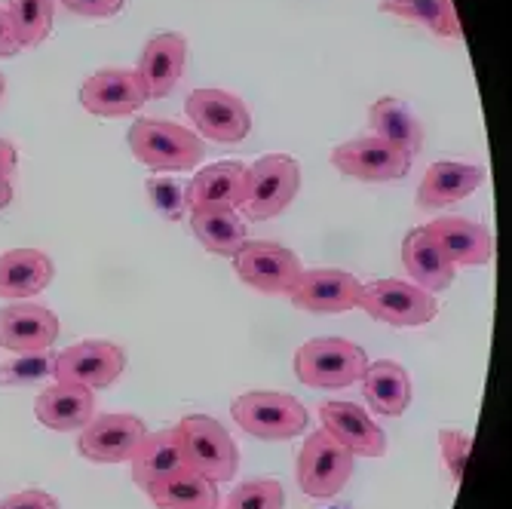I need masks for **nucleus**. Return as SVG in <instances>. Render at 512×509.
I'll list each match as a JSON object with an SVG mask.
<instances>
[{
  "label": "nucleus",
  "mask_w": 512,
  "mask_h": 509,
  "mask_svg": "<svg viewBox=\"0 0 512 509\" xmlns=\"http://www.w3.org/2000/svg\"><path fill=\"white\" fill-rule=\"evenodd\" d=\"M126 142L132 157L154 172H188L206 157L203 138L172 120L138 117L126 132Z\"/></svg>",
  "instance_id": "nucleus-1"
},
{
  "label": "nucleus",
  "mask_w": 512,
  "mask_h": 509,
  "mask_svg": "<svg viewBox=\"0 0 512 509\" xmlns=\"http://www.w3.org/2000/svg\"><path fill=\"white\" fill-rule=\"evenodd\" d=\"M230 414L243 433L261 442H289L301 436L310 424V411L292 393L276 390H252L234 399Z\"/></svg>",
  "instance_id": "nucleus-2"
},
{
  "label": "nucleus",
  "mask_w": 512,
  "mask_h": 509,
  "mask_svg": "<svg viewBox=\"0 0 512 509\" xmlns=\"http://www.w3.org/2000/svg\"><path fill=\"white\" fill-rule=\"evenodd\" d=\"M368 356L347 338H310L295 353V378L316 390H344L362 381Z\"/></svg>",
  "instance_id": "nucleus-3"
},
{
  "label": "nucleus",
  "mask_w": 512,
  "mask_h": 509,
  "mask_svg": "<svg viewBox=\"0 0 512 509\" xmlns=\"http://www.w3.org/2000/svg\"><path fill=\"white\" fill-rule=\"evenodd\" d=\"M188 467L212 482H230L240 470V448L227 427L209 414H188L175 427Z\"/></svg>",
  "instance_id": "nucleus-4"
},
{
  "label": "nucleus",
  "mask_w": 512,
  "mask_h": 509,
  "mask_svg": "<svg viewBox=\"0 0 512 509\" xmlns=\"http://www.w3.org/2000/svg\"><path fill=\"white\" fill-rule=\"evenodd\" d=\"M301 191V166L289 154H267L249 166V194L243 203L246 221H270L283 215Z\"/></svg>",
  "instance_id": "nucleus-5"
},
{
  "label": "nucleus",
  "mask_w": 512,
  "mask_h": 509,
  "mask_svg": "<svg viewBox=\"0 0 512 509\" xmlns=\"http://www.w3.org/2000/svg\"><path fill=\"white\" fill-rule=\"evenodd\" d=\"M356 467V457L325 430H313L298 454V485L313 500L338 497Z\"/></svg>",
  "instance_id": "nucleus-6"
},
{
  "label": "nucleus",
  "mask_w": 512,
  "mask_h": 509,
  "mask_svg": "<svg viewBox=\"0 0 512 509\" xmlns=\"http://www.w3.org/2000/svg\"><path fill=\"white\" fill-rule=\"evenodd\" d=\"M359 307L384 326L417 329L439 316V304L430 292L405 280H375L362 286Z\"/></svg>",
  "instance_id": "nucleus-7"
},
{
  "label": "nucleus",
  "mask_w": 512,
  "mask_h": 509,
  "mask_svg": "<svg viewBox=\"0 0 512 509\" xmlns=\"http://www.w3.org/2000/svg\"><path fill=\"white\" fill-rule=\"evenodd\" d=\"M184 111H188L194 129L218 145H240L252 132V114L246 102L227 89H194L184 102Z\"/></svg>",
  "instance_id": "nucleus-8"
},
{
  "label": "nucleus",
  "mask_w": 512,
  "mask_h": 509,
  "mask_svg": "<svg viewBox=\"0 0 512 509\" xmlns=\"http://www.w3.org/2000/svg\"><path fill=\"white\" fill-rule=\"evenodd\" d=\"M126 372V350L114 341H80L56 353L53 378L86 390H105Z\"/></svg>",
  "instance_id": "nucleus-9"
},
{
  "label": "nucleus",
  "mask_w": 512,
  "mask_h": 509,
  "mask_svg": "<svg viewBox=\"0 0 512 509\" xmlns=\"http://www.w3.org/2000/svg\"><path fill=\"white\" fill-rule=\"evenodd\" d=\"M234 270L240 280L261 295H289L304 273L301 258L270 240H246V246L234 255Z\"/></svg>",
  "instance_id": "nucleus-10"
},
{
  "label": "nucleus",
  "mask_w": 512,
  "mask_h": 509,
  "mask_svg": "<svg viewBox=\"0 0 512 509\" xmlns=\"http://www.w3.org/2000/svg\"><path fill=\"white\" fill-rule=\"evenodd\" d=\"M148 436L138 414H96L77 436V451L92 464H129L132 454Z\"/></svg>",
  "instance_id": "nucleus-11"
},
{
  "label": "nucleus",
  "mask_w": 512,
  "mask_h": 509,
  "mask_svg": "<svg viewBox=\"0 0 512 509\" xmlns=\"http://www.w3.org/2000/svg\"><path fill=\"white\" fill-rule=\"evenodd\" d=\"M148 89L135 68H102L89 74L80 86V108L92 117H129L145 108Z\"/></svg>",
  "instance_id": "nucleus-12"
},
{
  "label": "nucleus",
  "mask_w": 512,
  "mask_h": 509,
  "mask_svg": "<svg viewBox=\"0 0 512 509\" xmlns=\"http://www.w3.org/2000/svg\"><path fill=\"white\" fill-rule=\"evenodd\" d=\"M332 166L356 181H399L411 172V154L378 135H359L332 151Z\"/></svg>",
  "instance_id": "nucleus-13"
},
{
  "label": "nucleus",
  "mask_w": 512,
  "mask_h": 509,
  "mask_svg": "<svg viewBox=\"0 0 512 509\" xmlns=\"http://www.w3.org/2000/svg\"><path fill=\"white\" fill-rule=\"evenodd\" d=\"M289 298L304 313H347L359 307L362 283L338 267H313L298 276Z\"/></svg>",
  "instance_id": "nucleus-14"
},
{
  "label": "nucleus",
  "mask_w": 512,
  "mask_h": 509,
  "mask_svg": "<svg viewBox=\"0 0 512 509\" xmlns=\"http://www.w3.org/2000/svg\"><path fill=\"white\" fill-rule=\"evenodd\" d=\"M319 424L332 439H338L353 457H384L387 436L375 424V418L356 402L329 399L319 405Z\"/></svg>",
  "instance_id": "nucleus-15"
},
{
  "label": "nucleus",
  "mask_w": 512,
  "mask_h": 509,
  "mask_svg": "<svg viewBox=\"0 0 512 509\" xmlns=\"http://www.w3.org/2000/svg\"><path fill=\"white\" fill-rule=\"evenodd\" d=\"M59 316L43 304L13 301L0 307V347L10 353H43L59 341Z\"/></svg>",
  "instance_id": "nucleus-16"
},
{
  "label": "nucleus",
  "mask_w": 512,
  "mask_h": 509,
  "mask_svg": "<svg viewBox=\"0 0 512 509\" xmlns=\"http://www.w3.org/2000/svg\"><path fill=\"white\" fill-rule=\"evenodd\" d=\"M249 194V166L240 160H221L212 166H203L191 184L184 188V209H209V206H227L243 209Z\"/></svg>",
  "instance_id": "nucleus-17"
},
{
  "label": "nucleus",
  "mask_w": 512,
  "mask_h": 509,
  "mask_svg": "<svg viewBox=\"0 0 512 509\" xmlns=\"http://www.w3.org/2000/svg\"><path fill=\"white\" fill-rule=\"evenodd\" d=\"M184 65H188V40L175 31L154 34L145 43L142 59H138V68H135L148 89V99L172 96L175 86L184 77Z\"/></svg>",
  "instance_id": "nucleus-18"
},
{
  "label": "nucleus",
  "mask_w": 512,
  "mask_h": 509,
  "mask_svg": "<svg viewBox=\"0 0 512 509\" xmlns=\"http://www.w3.org/2000/svg\"><path fill=\"white\" fill-rule=\"evenodd\" d=\"M427 230L436 237L454 267H485L494 261V237L479 221L445 215L430 221Z\"/></svg>",
  "instance_id": "nucleus-19"
},
{
  "label": "nucleus",
  "mask_w": 512,
  "mask_h": 509,
  "mask_svg": "<svg viewBox=\"0 0 512 509\" xmlns=\"http://www.w3.org/2000/svg\"><path fill=\"white\" fill-rule=\"evenodd\" d=\"M482 184H485L482 166L460 163V160H439L424 172L414 200L421 209H445L476 194Z\"/></svg>",
  "instance_id": "nucleus-20"
},
{
  "label": "nucleus",
  "mask_w": 512,
  "mask_h": 509,
  "mask_svg": "<svg viewBox=\"0 0 512 509\" xmlns=\"http://www.w3.org/2000/svg\"><path fill=\"white\" fill-rule=\"evenodd\" d=\"M402 267L408 270L411 283L421 286L424 292L436 295L451 289L454 283V264L448 261V255L442 252V246L436 243V237L424 227H414L402 240Z\"/></svg>",
  "instance_id": "nucleus-21"
},
{
  "label": "nucleus",
  "mask_w": 512,
  "mask_h": 509,
  "mask_svg": "<svg viewBox=\"0 0 512 509\" xmlns=\"http://www.w3.org/2000/svg\"><path fill=\"white\" fill-rule=\"evenodd\" d=\"M56 276L53 258L40 249H10L0 252V298L28 301L50 289Z\"/></svg>",
  "instance_id": "nucleus-22"
},
{
  "label": "nucleus",
  "mask_w": 512,
  "mask_h": 509,
  "mask_svg": "<svg viewBox=\"0 0 512 509\" xmlns=\"http://www.w3.org/2000/svg\"><path fill=\"white\" fill-rule=\"evenodd\" d=\"M34 418L53 433H71L83 430L96 418V396L77 384H53L46 387L34 402Z\"/></svg>",
  "instance_id": "nucleus-23"
},
{
  "label": "nucleus",
  "mask_w": 512,
  "mask_h": 509,
  "mask_svg": "<svg viewBox=\"0 0 512 509\" xmlns=\"http://www.w3.org/2000/svg\"><path fill=\"white\" fill-rule=\"evenodd\" d=\"M362 396L368 408L381 414V418H402L411 405V375L393 359L368 362L362 375Z\"/></svg>",
  "instance_id": "nucleus-24"
},
{
  "label": "nucleus",
  "mask_w": 512,
  "mask_h": 509,
  "mask_svg": "<svg viewBox=\"0 0 512 509\" xmlns=\"http://www.w3.org/2000/svg\"><path fill=\"white\" fill-rule=\"evenodd\" d=\"M132 482L138 488H151L154 482L178 473V470H188V460H184V448L181 439L172 430H160V433H148L138 445V451L132 454Z\"/></svg>",
  "instance_id": "nucleus-25"
},
{
  "label": "nucleus",
  "mask_w": 512,
  "mask_h": 509,
  "mask_svg": "<svg viewBox=\"0 0 512 509\" xmlns=\"http://www.w3.org/2000/svg\"><path fill=\"white\" fill-rule=\"evenodd\" d=\"M191 230L203 249H209L212 255H224V258H234L249 240L246 218L240 215V209H227V206L194 209Z\"/></svg>",
  "instance_id": "nucleus-26"
},
{
  "label": "nucleus",
  "mask_w": 512,
  "mask_h": 509,
  "mask_svg": "<svg viewBox=\"0 0 512 509\" xmlns=\"http://www.w3.org/2000/svg\"><path fill=\"white\" fill-rule=\"evenodd\" d=\"M157 509H221L218 482L200 476L197 470H178L148 488Z\"/></svg>",
  "instance_id": "nucleus-27"
},
{
  "label": "nucleus",
  "mask_w": 512,
  "mask_h": 509,
  "mask_svg": "<svg viewBox=\"0 0 512 509\" xmlns=\"http://www.w3.org/2000/svg\"><path fill=\"white\" fill-rule=\"evenodd\" d=\"M368 126H371V135L384 138V142L402 148L411 157L424 148V123L417 120V114L402 99H393V96L378 99L368 108Z\"/></svg>",
  "instance_id": "nucleus-28"
},
{
  "label": "nucleus",
  "mask_w": 512,
  "mask_h": 509,
  "mask_svg": "<svg viewBox=\"0 0 512 509\" xmlns=\"http://www.w3.org/2000/svg\"><path fill=\"white\" fill-rule=\"evenodd\" d=\"M381 13L427 28L436 37H460V19L451 0H381Z\"/></svg>",
  "instance_id": "nucleus-29"
},
{
  "label": "nucleus",
  "mask_w": 512,
  "mask_h": 509,
  "mask_svg": "<svg viewBox=\"0 0 512 509\" xmlns=\"http://www.w3.org/2000/svg\"><path fill=\"white\" fill-rule=\"evenodd\" d=\"M4 10L13 22L22 50H34V46L46 43V37L53 34L56 0H7Z\"/></svg>",
  "instance_id": "nucleus-30"
},
{
  "label": "nucleus",
  "mask_w": 512,
  "mask_h": 509,
  "mask_svg": "<svg viewBox=\"0 0 512 509\" xmlns=\"http://www.w3.org/2000/svg\"><path fill=\"white\" fill-rule=\"evenodd\" d=\"M56 353H19L13 359L0 362V387H31L43 378H53Z\"/></svg>",
  "instance_id": "nucleus-31"
},
{
  "label": "nucleus",
  "mask_w": 512,
  "mask_h": 509,
  "mask_svg": "<svg viewBox=\"0 0 512 509\" xmlns=\"http://www.w3.org/2000/svg\"><path fill=\"white\" fill-rule=\"evenodd\" d=\"M286 488L276 479H252L227 494L221 509H283Z\"/></svg>",
  "instance_id": "nucleus-32"
},
{
  "label": "nucleus",
  "mask_w": 512,
  "mask_h": 509,
  "mask_svg": "<svg viewBox=\"0 0 512 509\" xmlns=\"http://www.w3.org/2000/svg\"><path fill=\"white\" fill-rule=\"evenodd\" d=\"M145 194H148V203L154 206V212L163 215L166 221L184 218V188L178 181H172L166 175H151V178H145Z\"/></svg>",
  "instance_id": "nucleus-33"
},
{
  "label": "nucleus",
  "mask_w": 512,
  "mask_h": 509,
  "mask_svg": "<svg viewBox=\"0 0 512 509\" xmlns=\"http://www.w3.org/2000/svg\"><path fill=\"white\" fill-rule=\"evenodd\" d=\"M439 448H442V460L451 473V482L460 485L463 473H467V460L473 451V436L463 433V430H439Z\"/></svg>",
  "instance_id": "nucleus-34"
},
{
  "label": "nucleus",
  "mask_w": 512,
  "mask_h": 509,
  "mask_svg": "<svg viewBox=\"0 0 512 509\" xmlns=\"http://www.w3.org/2000/svg\"><path fill=\"white\" fill-rule=\"evenodd\" d=\"M59 4L83 19H114L126 7V0H59Z\"/></svg>",
  "instance_id": "nucleus-35"
},
{
  "label": "nucleus",
  "mask_w": 512,
  "mask_h": 509,
  "mask_svg": "<svg viewBox=\"0 0 512 509\" xmlns=\"http://www.w3.org/2000/svg\"><path fill=\"white\" fill-rule=\"evenodd\" d=\"M0 509H62V506L50 491L25 488V491H16V494L0 500Z\"/></svg>",
  "instance_id": "nucleus-36"
},
{
  "label": "nucleus",
  "mask_w": 512,
  "mask_h": 509,
  "mask_svg": "<svg viewBox=\"0 0 512 509\" xmlns=\"http://www.w3.org/2000/svg\"><path fill=\"white\" fill-rule=\"evenodd\" d=\"M22 50V43L13 31V22L7 16V10L0 7V59H13Z\"/></svg>",
  "instance_id": "nucleus-37"
},
{
  "label": "nucleus",
  "mask_w": 512,
  "mask_h": 509,
  "mask_svg": "<svg viewBox=\"0 0 512 509\" xmlns=\"http://www.w3.org/2000/svg\"><path fill=\"white\" fill-rule=\"evenodd\" d=\"M19 166V151L13 142H7V138H0V178H13Z\"/></svg>",
  "instance_id": "nucleus-38"
},
{
  "label": "nucleus",
  "mask_w": 512,
  "mask_h": 509,
  "mask_svg": "<svg viewBox=\"0 0 512 509\" xmlns=\"http://www.w3.org/2000/svg\"><path fill=\"white\" fill-rule=\"evenodd\" d=\"M10 203H13V181L0 178V209H7Z\"/></svg>",
  "instance_id": "nucleus-39"
},
{
  "label": "nucleus",
  "mask_w": 512,
  "mask_h": 509,
  "mask_svg": "<svg viewBox=\"0 0 512 509\" xmlns=\"http://www.w3.org/2000/svg\"><path fill=\"white\" fill-rule=\"evenodd\" d=\"M4 92H7V80H4V74H0V102H4Z\"/></svg>",
  "instance_id": "nucleus-40"
},
{
  "label": "nucleus",
  "mask_w": 512,
  "mask_h": 509,
  "mask_svg": "<svg viewBox=\"0 0 512 509\" xmlns=\"http://www.w3.org/2000/svg\"><path fill=\"white\" fill-rule=\"evenodd\" d=\"M329 509H347V506H329Z\"/></svg>",
  "instance_id": "nucleus-41"
}]
</instances>
